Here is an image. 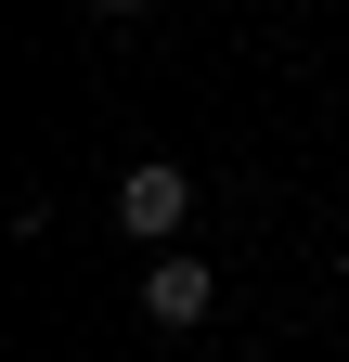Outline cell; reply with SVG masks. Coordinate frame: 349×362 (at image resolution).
<instances>
[{"instance_id": "obj_3", "label": "cell", "mask_w": 349, "mask_h": 362, "mask_svg": "<svg viewBox=\"0 0 349 362\" xmlns=\"http://www.w3.org/2000/svg\"><path fill=\"white\" fill-rule=\"evenodd\" d=\"M91 13H104V26H129V13H155V0H91Z\"/></svg>"}, {"instance_id": "obj_1", "label": "cell", "mask_w": 349, "mask_h": 362, "mask_svg": "<svg viewBox=\"0 0 349 362\" xmlns=\"http://www.w3.org/2000/svg\"><path fill=\"white\" fill-rule=\"evenodd\" d=\"M182 220H194V181H182V168H168V156H143V168H129V181H117V233H143L155 259H168V246H182Z\"/></svg>"}, {"instance_id": "obj_2", "label": "cell", "mask_w": 349, "mask_h": 362, "mask_svg": "<svg viewBox=\"0 0 349 362\" xmlns=\"http://www.w3.org/2000/svg\"><path fill=\"white\" fill-rule=\"evenodd\" d=\"M207 310H220V285H207V259H194V246H168V259L143 272V324H168V337H194Z\"/></svg>"}]
</instances>
